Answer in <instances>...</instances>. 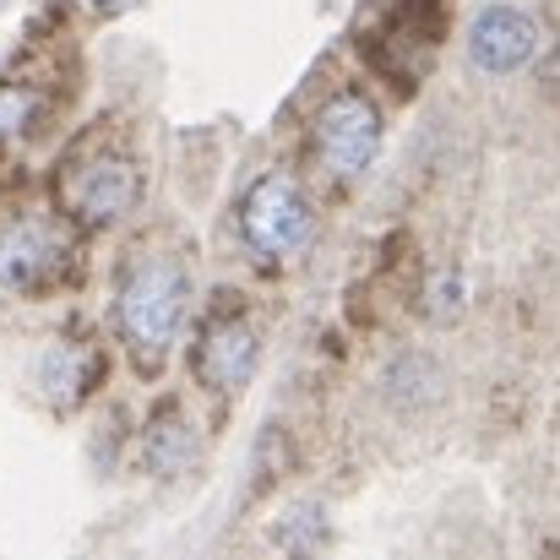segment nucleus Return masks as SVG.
<instances>
[{
    "mask_svg": "<svg viewBox=\"0 0 560 560\" xmlns=\"http://www.w3.org/2000/svg\"><path fill=\"white\" fill-rule=\"evenodd\" d=\"M71 278V240L55 218H16L0 229V289L38 300Z\"/></svg>",
    "mask_w": 560,
    "mask_h": 560,
    "instance_id": "39448f33",
    "label": "nucleus"
},
{
    "mask_svg": "<svg viewBox=\"0 0 560 560\" xmlns=\"http://www.w3.org/2000/svg\"><path fill=\"white\" fill-rule=\"evenodd\" d=\"M142 457H148V468H153L159 479H175V474L196 468V435L186 430L180 408H159V419L148 424V446H142Z\"/></svg>",
    "mask_w": 560,
    "mask_h": 560,
    "instance_id": "1a4fd4ad",
    "label": "nucleus"
},
{
    "mask_svg": "<svg viewBox=\"0 0 560 560\" xmlns=\"http://www.w3.org/2000/svg\"><path fill=\"white\" fill-rule=\"evenodd\" d=\"M256 360H261V332L250 327V316L240 305L212 311V322L201 327V338L190 349V371L212 392H240L256 375Z\"/></svg>",
    "mask_w": 560,
    "mask_h": 560,
    "instance_id": "423d86ee",
    "label": "nucleus"
},
{
    "mask_svg": "<svg viewBox=\"0 0 560 560\" xmlns=\"http://www.w3.org/2000/svg\"><path fill=\"white\" fill-rule=\"evenodd\" d=\"M190 311V278L175 250H148L137 256L120 283H115V327L142 371H159L186 327Z\"/></svg>",
    "mask_w": 560,
    "mask_h": 560,
    "instance_id": "f257e3e1",
    "label": "nucleus"
},
{
    "mask_svg": "<svg viewBox=\"0 0 560 560\" xmlns=\"http://www.w3.org/2000/svg\"><path fill=\"white\" fill-rule=\"evenodd\" d=\"M93 381H98V354H93L88 343L60 338V343L44 349V360H38V386H44L49 402L71 408V402H82V397L93 392Z\"/></svg>",
    "mask_w": 560,
    "mask_h": 560,
    "instance_id": "6e6552de",
    "label": "nucleus"
},
{
    "mask_svg": "<svg viewBox=\"0 0 560 560\" xmlns=\"http://www.w3.org/2000/svg\"><path fill=\"white\" fill-rule=\"evenodd\" d=\"M55 196H60V207H66L71 223L109 229V223H120V218L137 212V201H142V170L120 148H82V153H71L60 164Z\"/></svg>",
    "mask_w": 560,
    "mask_h": 560,
    "instance_id": "f03ea898",
    "label": "nucleus"
},
{
    "mask_svg": "<svg viewBox=\"0 0 560 560\" xmlns=\"http://www.w3.org/2000/svg\"><path fill=\"white\" fill-rule=\"evenodd\" d=\"M468 55L479 71L490 77H512L539 55V27L534 16H523L517 5H485L468 27Z\"/></svg>",
    "mask_w": 560,
    "mask_h": 560,
    "instance_id": "0eeeda50",
    "label": "nucleus"
},
{
    "mask_svg": "<svg viewBox=\"0 0 560 560\" xmlns=\"http://www.w3.org/2000/svg\"><path fill=\"white\" fill-rule=\"evenodd\" d=\"M311 153L332 180H360L381 153V109L371 93L360 88H338L322 98V109L311 115Z\"/></svg>",
    "mask_w": 560,
    "mask_h": 560,
    "instance_id": "20e7f679",
    "label": "nucleus"
},
{
    "mask_svg": "<svg viewBox=\"0 0 560 560\" xmlns=\"http://www.w3.org/2000/svg\"><path fill=\"white\" fill-rule=\"evenodd\" d=\"M93 11H104V16H120V11H131L137 0H88Z\"/></svg>",
    "mask_w": 560,
    "mask_h": 560,
    "instance_id": "9b49d317",
    "label": "nucleus"
},
{
    "mask_svg": "<svg viewBox=\"0 0 560 560\" xmlns=\"http://www.w3.org/2000/svg\"><path fill=\"white\" fill-rule=\"evenodd\" d=\"M240 240L256 261L283 267L316 240V212L311 196L294 186L289 175H261L240 201Z\"/></svg>",
    "mask_w": 560,
    "mask_h": 560,
    "instance_id": "7ed1b4c3",
    "label": "nucleus"
},
{
    "mask_svg": "<svg viewBox=\"0 0 560 560\" xmlns=\"http://www.w3.org/2000/svg\"><path fill=\"white\" fill-rule=\"evenodd\" d=\"M545 82H550V93H560V49H556V60L545 66Z\"/></svg>",
    "mask_w": 560,
    "mask_h": 560,
    "instance_id": "f8f14e48",
    "label": "nucleus"
},
{
    "mask_svg": "<svg viewBox=\"0 0 560 560\" xmlns=\"http://www.w3.org/2000/svg\"><path fill=\"white\" fill-rule=\"evenodd\" d=\"M33 109H38V98H33L27 88L0 82V137H16V131L33 120Z\"/></svg>",
    "mask_w": 560,
    "mask_h": 560,
    "instance_id": "9d476101",
    "label": "nucleus"
}]
</instances>
